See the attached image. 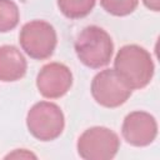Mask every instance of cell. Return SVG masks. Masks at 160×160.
Masks as SVG:
<instances>
[{
    "mask_svg": "<svg viewBox=\"0 0 160 160\" xmlns=\"http://www.w3.org/2000/svg\"><path fill=\"white\" fill-rule=\"evenodd\" d=\"M96 0H58L59 10L69 19H81L91 12Z\"/></svg>",
    "mask_w": 160,
    "mask_h": 160,
    "instance_id": "cell-10",
    "label": "cell"
},
{
    "mask_svg": "<svg viewBox=\"0 0 160 160\" xmlns=\"http://www.w3.org/2000/svg\"><path fill=\"white\" fill-rule=\"evenodd\" d=\"M121 134L132 146H148L156 139L158 122L151 114L136 110L125 116Z\"/></svg>",
    "mask_w": 160,
    "mask_h": 160,
    "instance_id": "cell-8",
    "label": "cell"
},
{
    "mask_svg": "<svg viewBox=\"0 0 160 160\" xmlns=\"http://www.w3.org/2000/svg\"><path fill=\"white\" fill-rule=\"evenodd\" d=\"M144 5L152 10V11H159L160 10V0H142Z\"/></svg>",
    "mask_w": 160,
    "mask_h": 160,
    "instance_id": "cell-13",
    "label": "cell"
},
{
    "mask_svg": "<svg viewBox=\"0 0 160 160\" xmlns=\"http://www.w3.org/2000/svg\"><path fill=\"white\" fill-rule=\"evenodd\" d=\"M20 12L12 0H0V32H8L19 24Z\"/></svg>",
    "mask_w": 160,
    "mask_h": 160,
    "instance_id": "cell-11",
    "label": "cell"
},
{
    "mask_svg": "<svg viewBox=\"0 0 160 160\" xmlns=\"http://www.w3.org/2000/svg\"><path fill=\"white\" fill-rule=\"evenodd\" d=\"M91 95L104 108H118L128 101L131 89L114 69H105L98 72L91 81Z\"/></svg>",
    "mask_w": 160,
    "mask_h": 160,
    "instance_id": "cell-6",
    "label": "cell"
},
{
    "mask_svg": "<svg viewBox=\"0 0 160 160\" xmlns=\"http://www.w3.org/2000/svg\"><path fill=\"white\" fill-rule=\"evenodd\" d=\"M120 148L116 132L105 126L86 129L78 139V154L84 160H110Z\"/></svg>",
    "mask_w": 160,
    "mask_h": 160,
    "instance_id": "cell-5",
    "label": "cell"
},
{
    "mask_svg": "<svg viewBox=\"0 0 160 160\" xmlns=\"http://www.w3.org/2000/svg\"><path fill=\"white\" fill-rule=\"evenodd\" d=\"M114 70L131 90L145 88L154 76V62L150 52L142 46L129 44L120 48L114 60Z\"/></svg>",
    "mask_w": 160,
    "mask_h": 160,
    "instance_id": "cell-1",
    "label": "cell"
},
{
    "mask_svg": "<svg viewBox=\"0 0 160 160\" xmlns=\"http://www.w3.org/2000/svg\"><path fill=\"white\" fill-rule=\"evenodd\" d=\"M28 62L14 45L0 46V81L11 82L20 80L26 74Z\"/></svg>",
    "mask_w": 160,
    "mask_h": 160,
    "instance_id": "cell-9",
    "label": "cell"
},
{
    "mask_svg": "<svg viewBox=\"0 0 160 160\" xmlns=\"http://www.w3.org/2000/svg\"><path fill=\"white\" fill-rule=\"evenodd\" d=\"M21 49L35 60L50 58L56 48L58 36L54 26L44 20H32L26 22L19 34Z\"/></svg>",
    "mask_w": 160,
    "mask_h": 160,
    "instance_id": "cell-4",
    "label": "cell"
},
{
    "mask_svg": "<svg viewBox=\"0 0 160 160\" xmlns=\"http://www.w3.org/2000/svg\"><path fill=\"white\" fill-rule=\"evenodd\" d=\"M139 0H100L102 9L114 16H126L134 12Z\"/></svg>",
    "mask_w": 160,
    "mask_h": 160,
    "instance_id": "cell-12",
    "label": "cell"
},
{
    "mask_svg": "<svg viewBox=\"0 0 160 160\" xmlns=\"http://www.w3.org/2000/svg\"><path fill=\"white\" fill-rule=\"evenodd\" d=\"M112 51L111 36L96 25L84 28L75 40V52L79 60L91 69L106 66L111 60Z\"/></svg>",
    "mask_w": 160,
    "mask_h": 160,
    "instance_id": "cell-2",
    "label": "cell"
},
{
    "mask_svg": "<svg viewBox=\"0 0 160 160\" xmlns=\"http://www.w3.org/2000/svg\"><path fill=\"white\" fill-rule=\"evenodd\" d=\"M72 85L70 69L61 62L44 65L36 76V88L46 99H59L64 96Z\"/></svg>",
    "mask_w": 160,
    "mask_h": 160,
    "instance_id": "cell-7",
    "label": "cell"
},
{
    "mask_svg": "<svg viewBox=\"0 0 160 160\" xmlns=\"http://www.w3.org/2000/svg\"><path fill=\"white\" fill-rule=\"evenodd\" d=\"M26 126L35 139L51 141L61 135L65 118L59 105L50 101H39L28 111Z\"/></svg>",
    "mask_w": 160,
    "mask_h": 160,
    "instance_id": "cell-3",
    "label": "cell"
}]
</instances>
